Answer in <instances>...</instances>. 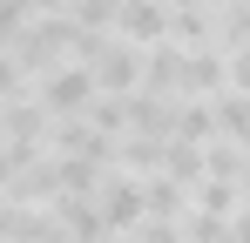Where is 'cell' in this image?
<instances>
[{"instance_id": "cell-1", "label": "cell", "mask_w": 250, "mask_h": 243, "mask_svg": "<svg viewBox=\"0 0 250 243\" xmlns=\"http://www.w3.org/2000/svg\"><path fill=\"white\" fill-rule=\"evenodd\" d=\"M135 216H149V189H142L135 176H108V189H102V223H108V237H122Z\"/></svg>"}, {"instance_id": "cell-2", "label": "cell", "mask_w": 250, "mask_h": 243, "mask_svg": "<svg viewBox=\"0 0 250 243\" xmlns=\"http://www.w3.org/2000/svg\"><path fill=\"white\" fill-rule=\"evenodd\" d=\"M88 95H95V75H88V68H54L47 88H41V101H47V108H61V115H75Z\"/></svg>"}, {"instance_id": "cell-3", "label": "cell", "mask_w": 250, "mask_h": 243, "mask_svg": "<svg viewBox=\"0 0 250 243\" xmlns=\"http://www.w3.org/2000/svg\"><path fill=\"white\" fill-rule=\"evenodd\" d=\"M128 40H163L169 34V0H122V20H115Z\"/></svg>"}, {"instance_id": "cell-4", "label": "cell", "mask_w": 250, "mask_h": 243, "mask_svg": "<svg viewBox=\"0 0 250 243\" xmlns=\"http://www.w3.org/2000/svg\"><path fill=\"white\" fill-rule=\"evenodd\" d=\"M216 128L230 142H250V95H216Z\"/></svg>"}, {"instance_id": "cell-5", "label": "cell", "mask_w": 250, "mask_h": 243, "mask_svg": "<svg viewBox=\"0 0 250 243\" xmlns=\"http://www.w3.org/2000/svg\"><path fill=\"white\" fill-rule=\"evenodd\" d=\"M230 202H237V189H230V182H216V189H203V216H223Z\"/></svg>"}, {"instance_id": "cell-6", "label": "cell", "mask_w": 250, "mask_h": 243, "mask_svg": "<svg viewBox=\"0 0 250 243\" xmlns=\"http://www.w3.org/2000/svg\"><path fill=\"white\" fill-rule=\"evenodd\" d=\"M230 95H250V47L230 54Z\"/></svg>"}, {"instance_id": "cell-7", "label": "cell", "mask_w": 250, "mask_h": 243, "mask_svg": "<svg viewBox=\"0 0 250 243\" xmlns=\"http://www.w3.org/2000/svg\"><path fill=\"white\" fill-rule=\"evenodd\" d=\"M230 243H250V209L237 216V230H230Z\"/></svg>"}]
</instances>
